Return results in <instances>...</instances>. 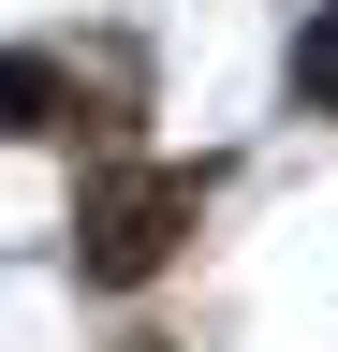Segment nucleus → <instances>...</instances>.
I'll list each match as a JSON object with an SVG mask.
<instances>
[{"label": "nucleus", "mask_w": 338, "mask_h": 352, "mask_svg": "<svg viewBox=\"0 0 338 352\" xmlns=\"http://www.w3.org/2000/svg\"><path fill=\"white\" fill-rule=\"evenodd\" d=\"M191 206H206L191 162H118V176H89V206H74V264H89V279H147V264L191 235Z\"/></svg>", "instance_id": "nucleus-1"}, {"label": "nucleus", "mask_w": 338, "mask_h": 352, "mask_svg": "<svg viewBox=\"0 0 338 352\" xmlns=\"http://www.w3.org/2000/svg\"><path fill=\"white\" fill-rule=\"evenodd\" d=\"M294 88H309V103L338 118V0H324V15H309V44H294Z\"/></svg>", "instance_id": "nucleus-2"}, {"label": "nucleus", "mask_w": 338, "mask_h": 352, "mask_svg": "<svg viewBox=\"0 0 338 352\" xmlns=\"http://www.w3.org/2000/svg\"><path fill=\"white\" fill-rule=\"evenodd\" d=\"M15 118H45V74H30V59H0V132H15Z\"/></svg>", "instance_id": "nucleus-3"}, {"label": "nucleus", "mask_w": 338, "mask_h": 352, "mask_svg": "<svg viewBox=\"0 0 338 352\" xmlns=\"http://www.w3.org/2000/svg\"><path fill=\"white\" fill-rule=\"evenodd\" d=\"M133 352H162V338H133Z\"/></svg>", "instance_id": "nucleus-4"}]
</instances>
